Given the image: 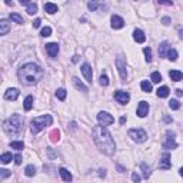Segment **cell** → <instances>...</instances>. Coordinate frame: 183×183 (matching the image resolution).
I'll return each mask as SVG.
<instances>
[{
	"mask_svg": "<svg viewBox=\"0 0 183 183\" xmlns=\"http://www.w3.org/2000/svg\"><path fill=\"white\" fill-rule=\"evenodd\" d=\"M92 135H93V140H95L96 146L99 147L100 152H103L105 155H109V156L115 153L116 143L113 140L110 132L105 126H95L93 130H92Z\"/></svg>",
	"mask_w": 183,
	"mask_h": 183,
	"instance_id": "1",
	"label": "cell"
},
{
	"mask_svg": "<svg viewBox=\"0 0 183 183\" xmlns=\"http://www.w3.org/2000/svg\"><path fill=\"white\" fill-rule=\"evenodd\" d=\"M17 75H19V80H20L23 85L33 86L42 80V77H43V70L40 69V66L34 65V63H26V65H23L19 69Z\"/></svg>",
	"mask_w": 183,
	"mask_h": 183,
	"instance_id": "2",
	"label": "cell"
},
{
	"mask_svg": "<svg viewBox=\"0 0 183 183\" xmlns=\"http://www.w3.org/2000/svg\"><path fill=\"white\" fill-rule=\"evenodd\" d=\"M3 130L7 135H19L23 130V117L20 115H12L3 122Z\"/></svg>",
	"mask_w": 183,
	"mask_h": 183,
	"instance_id": "3",
	"label": "cell"
},
{
	"mask_svg": "<svg viewBox=\"0 0 183 183\" xmlns=\"http://www.w3.org/2000/svg\"><path fill=\"white\" fill-rule=\"evenodd\" d=\"M53 123V119L50 115H44V116H39V117H34L30 122V130L32 133L37 135L40 130H43L44 127H47Z\"/></svg>",
	"mask_w": 183,
	"mask_h": 183,
	"instance_id": "4",
	"label": "cell"
},
{
	"mask_svg": "<svg viewBox=\"0 0 183 183\" xmlns=\"http://www.w3.org/2000/svg\"><path fill=\"white\" fill-rule=\"evenodd\" d=\"M127 135H129V137H132V140H135V142H137V143H143L147 139L146 132L142 129H130L129 132H127Z\"/></svg>",
	"mask_w": 183,
	"mask_h": 183,
	"instance_id": "5",
	"label": "cell"
},
{
	"mask_svg": "<svg viewBox=\"0 0 183 183\" xmlns=\"http://www.w3.org/2000/svg\"><path fill=\"white\" fill-rule=\"evenodd\" d=\"M116 67H117L119 75H120L122 80H126L127 72H126V62H125V59H123V56H119V57L116 59Z\"/></svg>",
	"mask_w": 183,
	"mask_h": 183,
	"instance_id": "6",
	"label": "cell"
},
{
	"mask_svg": "<svg viewBox=\"0 0 183 183\" xmlns=\"http://www.w3.org/2000/svg\"><path fill=\"white\" fill-rule=\"evenodd\" d=\"M97 120L99 123H100V126H109V125H112L113 122H115V117H113L112 115H109L107 112H100L97 115Z\"/></svg>",
	"mask_w": 183,
	"mask_h": 183,
	"instance_id": "7",
	"label": "cell"
},
{
	"mask_svg": "<svg viewBox=\"0 0 183 183\" xmlns=\"http://www.w3.org/2000/svg\"><path fill=\"white\" fill-rule=\"evenodd\" d=\"M175 132H170V130H167L166 132V140H165V143H163V147L165 149H176L177 145L176 142H175Z\"/></svg>",
	"mask_w": 183,
	"mask_h": 183,
	"instance_id": "8",
	"label": "cell"
},
{
	"mask_svg": "<svg viewBox=\"0 0 183 183\" xmlns=\"http://www.w3.org/2000/svg\"><path fill=\"white\" fill-rule=\"evenodd\" d=\"M113 96H115V99L120 103V105H126V103L130 100V95L127 92H123V90H116Z\"/></svg>",
	"mask_w": 183,
	"mask_h": 183,
	"instance_id": "9",
	"label": "cell"
},
{
	"mask_svg": "<svg viewBox=\"0 0 183 183\" xmlns=\"http://www.w3.org/2000/svg\"><path fill=\"white\" fill-rule=\"evenodd\" d=\"M170 167H172V163H170V155L169 153H165V155L162 156V159H160V162H159V169L169 170Z\"/></svg>",
	"mask_w": 183,
	"mask_h": 183,
	"instance_id": "10",
	"label": "cell"
},
{
	"mask_svg": "<svg viewBox=\"0 0 183 183\" xmlns=\"http://www.w3.org/2000/svg\"><path fill=\"white\" fill-rule=\"evenodd\" d=\"M82 73H83L85 79L89 82V83H92V82H93V73H92V67L87 65V63H83V65H82Z\"/></svg>",
	"mask_w": 183,
	"mask_h": 183,
	"instance_id": "11",
	"label": "cell"
},
{
	"mask_svg": "<svg viewBox=\"0 0 183 183\" xmlns=\"http://www.w3.org/2000/svg\"><path fill=\"white\" fill-rule=\"evenodd\" d=\"M147 113H149V103L142 100V102L139 103V106H137V116H139V117H145Z\"/></svg>",
	"mask_w": 183,
	"mask_h": 183,
	"instance_id": "12",
	"label": "cell"
},
{
	"mask_svg": "<svg viewBox=\"0 0 183 183\" xmlns=\"http://www.w3.org/2000/svg\"><path fill=\"white\" fill-rule=\"evenodd\" d=\"M46 52L50 57H56L59 53V44L57 43H49L46 44Z\"/></svg>",
	"mask_w": 183,
	"mask_h": 183,
	"instance_id": "13",
	"label": "cell"
},
{
	"mask_svg": "<svg viewBox=\"0 0 183 183\" xmlns=\"http://www.w3.org/2000/svg\"><path fill=\"white\" fill-rule=\"evenodd\" d=\"M17 97H19V90H17V89H9V90H6V93H4V99H6V100L14 102V100H17Z\"/></svg>",
	"mask_w": 183,
	"mask_h": 183,
	"instance_id": "14",
	"label": "cell"
},
{
	"mask_svg": "<svg viewBox=\"0 0 183 183\" xmlns=\"http://www.w3.org/2000/svg\"><path fill=\"white\" fill-rule=\"evenodd\" d=\"M123 26H125V20H123L122 17L117 16V14L112 16V27L113 29H122Z\"/></svg>",
	"mask_w": 183,
	"mask_h": 183,
	"instance_id": "15",
	"label": "cell"
},
{
	"mask_svg": "<svg viewBox=\"0 0 183 183\" xmlns=\"http://www.w3.org/2000/svg\"><path fill=\"white\" fill-rule=\"evenodd\" d=\"M133 39H135L137 43H145L146 36H145V33H143L140 29H136V30L133 32Z\"/></svg>",
	"mask_w": 183,
	"mask_h": 183,
	"instance_id": "16",
	"label": "cell"
},
{
	"mask_svg": "<svg viewBox=\"0 0 183 183\" xmlns=\"http://www.w3.org/2000/svg\"><path fill=\"white\" fill-rule=\"evenodd\" d=\"M59 173H60L62 179L65 180V182H72V179H73V176H72V173L69 172L67 169H65V167H60V170H59Z\"/></svg>",
	"mask_w": 183,
	"mask_h": 183,
	"instance_id": "17",
	"label": "cell"
},
{
	"mask_svg": "<svg viewBox=\"0 0 183 183\" xmlns=\"http://www.w3.org/2000/svg\"><path fill=\"white\" fill-rule=\"evenodd\" d=\"M166 52H169V43H167V42H163L159 46V56L160 57H166L167 56Z\"/></svg>",
	"mask_w": 183,
	"mask_h": 183,
	"instance_id": "18",
	"label": "cell"
},
{
	"mask_svg": "<svg viewBox=\"0 0 183 183\" xmlns=\"http://www.w3.org/2000/svg\"><path fill=\"white\" fill-rule=\"evenodd\" d=\"M169 76H170V79H172L173 82H179V80H182L183 73L180 70H170L169 72Z\"/></svg>",
	"mask_w": 183,
	"mask_h": 183,
	"instance_id": "19",
	"label": "cell"
},
{
	"mask_svg": "<svg viewBox=\"0 0 183 183\" xmlns=\"http://www.w3.org/2000/svg\"><path fill=\"white\" fill-rule=\"evenodd\" d=\"M73 85H75V87L77 89V90H82V92H85V93H87V92H89V89L86 87V86L83 85V83H82L77 77H73Z\"/></svg>",
	"mask_w": 183,
	"mask_h": 183,
	"instance_id": "20",
	"label": "cell"
},
{
	"mask_svg": "<svg viewBox=\"0 0 183 183\" xmlns=\"http://www.w3.org/2000/svg\"><path fill=\"white\" fill-rule=\"evenodd\" d=\"M44 10L47 12L49 14H54L56 12L59 10V7L56 6V4H53V3H44Z\"/></svg>",
	"mask_w": 183,
	"mask_h": 183,
	"instance_id": "21",
	"label": "cell"
},
{
	"mask_svg": "<svg viewBox=\"0 0 183 183\" xmlns=\"http://www.w3.org/2000/svg\"><path fill=\"white\" fill-rule=\"evenodd\" d=\"M9 30H10V26H9V23H7L6 20H2V22H0V34H2V36H4V34L9 33Z\"/></svg>",
	"mask_w": 183,
	"mask_h": 183,
	"instance_id": "22",
	"label": "cell"
},
{
	"mask_svg": "<svg viewBox=\"0 0 183 183\" xmlns=\"http://www.w3.org/2000/svg\"><path fill=\"white\" fill-rule=\"evenodd\" d=\"M157 96L162 97V99L167 97V96H169V87H167V86H162V87H159L157 89Z\"/></svg>",
	"mask_w": 183,
	"mask_h": 183,
	"instance_id": "23",
	"label": "cell"
},
{
	"mask_svg": "<svg viewBox=\"0 0 183 183\" xmlns=\"http://www.w3.org/2000/svg\"><path fill=\"white\" fill-rule=\"evenodd\" d=\"M140 87H142L143 92H146V93H150V92H152V83H149L147 80H142V83H140Z\"/></svg>",
	"mask_w": 183,
	"mask_h": 183,
	"instance_id": "24",
	"label": "cell"
},
{
	"mask_svg": "<svg viewBox=\"0 0 183 183\" xmlns=\"http://www.w3.org/2000/svg\"><path fill=\"white\" fill-rule=\"evenodd\" d=\"M24 173H26V176H29V177L34 176V175H36V167H34L33 165H27L26 169H24Z\"/></svg>",
	"mask_w": 183,
	"mask_h": 183,
	"instance_id": "25",
	"label": "cell"
},
{
	"mask_svg": "<svg viewBox=\"0 0 183 183\" xmlns=\"http://www.w3.org/2000/svg\"><path fill=\"white\" fill-rule=\"evenodd\" d=\"M140 167H142V170H143V177H145V179H149L150 173H152L150 167H147V165H146V163H142V165H140Z\"/></svg>",
	"mask_w": 183,
	"mask_h": 183,
	"instance_id": "26",
	"label": "cell"
},
{
	"mask_svg": "<svg viewBox=\"0 0 183 183\" xmlns=\"http://www.w3.org/2000/svg\"><path fill=\"white\" fill-rule=\"evenodd\" d=\"M10 19L13 22H16V23H19V24H23L24 23V19L20 16V14H17V13H12L10 14Z\"/></svg>",
	"mask_w": 183,
	"mask_h": 183,
	"instance_id": "27",
	"label": "cell"
},
{
	"mask_svg": "<svg viewBox=\"0 0 183 183\" xmlns=\"http://www.w3.org/2000/svg\"><path fill=\"white\" fill-rule=\"evenodd\" d=\"M32 107H33V96H27L26 100H24V109L30 110Z\"/></svg>",
	"mask_w": 183,
	"mask_h": 183,
	"instance_id": "28",
	"label": "cell"
},
{
	"mask_svg": "<svg viewBox=\"0 0 183 183\" xmlns=\"http://www.w3.org/2000/svg\"><path fill=\"white\" fill-rule=\"evenodd\" d=\"M12 159H13L12 153H3V155H2V157H0V160H2V163H3V165L12 162Z\"/></svg>",
	"mask_w": 183,
	"mask_h": 183,
	"instance_id": "29",
	"label": "cell"
},
{
	"mask_svg": "<svg viewBox=\"0 0 183 183\" xmlns=\"http://www.w3.org/2000/svg\"><path fill=\"white\" fill-rule=\"evenodd\" d=\"M26 12L29 14H34L36 12H37V4H36V3H29V4H27V10Z\"/></svg>",
	"mask_w": 183,
	"mask_h": 183,
	"instance_id": "30",
	"label": "cell"
},
{
	"mask_svg": "<svg viewBox=\"0 0 183 183\" xmlns=\"http://www.w3.org/2000/svg\"><path fill=\"white\" fill-rule=\"evenodd\" d=\"M150 79H152L153 83H159L162 80V75H160L159 72H153L152 75H150Z\"/></svg>",
	"mask_w": 183,
	"mask_h": 183,
	"instance_id": "31",
	"label": "cell"
},
{
	"mask_svg": "<svg viewBox=\"0 0 183 183\" xmlns=\"http://www.w3.org/2000/svg\"><path fill=\"white\" fill-rule=\"evenodd\" d=\"M167 59L172 62H175L177 59V52L175 50V49H169V52H167Z\"/></svg>",
	"mask_w": 183,
	"mask_h": 183,
	"instance_id": "32",
	"label": "cell"
},
{
	"mask_svg": "<svg viewBox=\"0 0 183 183\" xmlns=\"http://www.w3.org/2000/svg\"><path fill=\"white\" fill-rule=\"evenodd\" d=\"M59 136H60V132H59L57 129H54V130H52V133H50V140L53 143H56L59 140Z\"/></svg>",
	"mask_w": 183,
	"mask_h": 183,
	"instance_id": "33",
	"label": "cell"
},
{
	"mask_svg": "<svg viewBox=\"0 0 183 183\" xmlns=\"http://www.w3.org/2000/svg\"><path fill=\"white\" fill-rule=\"evenodd\" d=\"M56 97H57L59 100H65L66 99V90L65 89H57V90H56Z\"/></svg>",
	"mask_w": 183,
	"mask_h": 183,
	"instance_id": "34",
	"label": "cell"
},
{
	"mask_svg": "<svg viewBox=\"0 0 183 183\" xmlns=\"http://www.w3.org/2000/svg\"><path fill=\"white\" fill-rule=\"evenodd\" d=\"M10 146L13 147V149H17V150L24 149V143H23V142H12Z\"/></svg>",
	"mask_w": 183,
	"mask_h": 183,
	"instance_id": "35",
	"label": "cell"
},
{
	"mask_svg": "<svg viewBox=\"0 0 183 183\" xmlns=\"http://www.w3.org/2000/svg\"><path fill=\"white\" fill-rule=\"evenodd\" d=\"M40 34L43 36V37H49V36L52 34V29H50L49 26L43 27V29H42V32H40Z\"/></svg>",
	"mask_w": 183,
	"mask_h": 183,
	"instance_id": "36",
	"label": "cell"
},
{
	"mask_svg": "<svg viewBox=\"0 0 183 183\" xmlns=\"http://www.w3.org/2000/svg\"><path fill=\"white\" fill-rule=\"evenodd\" d=\"M143 53L146 56V62H152V50L149 47H145L143 49Z\"/></svg>",
	"mask_w": 183,
	"mask_h": 183,
	"instance_id": "37",
	"label": "cell"
},
{
	"mask_svg": "<svg viewBox=\"0 0 183 183\" xmlns=\"http://www.w3.org/2000/svg\"><path fill=\"white\" fill-rule=\"evenodd\" d=\"M169 107H170V109H173V110H177V109L180 107V105H179V102H177V100L172 99V100L169 102Z\"/></svg>",
	"mask_w": 183,
	"mask_h": 183,
	"instance_id": "38",
	"label": "cell"
},
{
	"mask_svg": "<svg viewBox=\"0 0 183 183\" xmlns=\"http://www.w3.org/2000/svg\"><path fill=\"white\" fill-rule=\"evenodd\" d=\"M100 85H102V86H107L109 85V79H107V76H106V75L100 76Z\"/></svg>",
	"mask_w": 183,
	"mask_h": 183,
	"instance_id": "39",
	"label": "cell"
},
{
	"mask_svg": "<svg viewBox=\"0 0 183 183\" xmlns=\"http://www.w3.org/2000/svg\"><path fill=\"white\" fill-rule=\"evenodd\" d=\"M132 180H133L135 183H139V182H140V176H139V175H137L136 172H133V173H132Z\"/></svg>",
	"mask_w": 183,
	"mask_h": 183,
	"instance_id": "40",
	"label": "cell"
},
{
	"mask_svg": "<svg viewBox=\"0 0 183 183\" xmlns=\"http://www.w3.org/2000/svg\"><path fill=\"white\" fill-rule=\"evenodd\" d=\"M0 173H2V179H6L7 176H10V172H9V170H6V169H2V170H0Z\"/></svg>",
	"mask_w": 183,
	"mask_h": 183,
	"instance_id": "41",
	"label": "cell"
},
{
	"mask_svg": "<svg viewBox=\"0 0 183 183\" xmlns=\"http://www.w3.org/2000/svg\"><path fill=\"white\" fill-rule=\"evenodd\" d=\"M87 6H89V9H90L92 12H95L96 9H97V3H95V2H90V3H89Z\"/></svg>",
	"mask_w": 183,
	"mask_h": 183,
	"instance_id": "42",
	"label": "cell"
},
{
	"mask_svg": "<svg viewBox=\"0 0 183 183\" xmlns=\"http://www.w3.org/2000/svg\"><path fill=\"white\" fill-rule=\"evenodd\" d=\"M14 163H16V165H20L22 163V155H16V156H14Z\"/></svg>",
	"mask_w": 183,
	"mask_h": 183,
	"instance_id": "43",
	"label": "cell"
},
{
	"mask_svg": "<svg viewBox=\"0 0 183 183\" xmlns=\"http://www.w3.org/2000/svg\"><path fill=\"white\" fill-rule=\"evenodd\" d=\"M40 23H42V20H40V19H36V20L33 22V27H34V29H37V27L40 26Z\"/></svg>",
	"mask_w": 183,
	"mask_h": 183,
	"instance_id": "44",
	"label": "cell"
},
{
	"mask_svg": "<svg viewBox=\"0 0 183 183\" xmlns=\"http://www.w3.org/2000/svg\"><path fill=\"white\" fill-rule=\"evenodd\" d=\"M162 22H163V24H169L170 23V19H169V17H163Z\"/></svg>",
	"mask_w": 183,
	"mask_h": 183,
	"instance_id": "45",
	"label": "cell"
},
{
	"mask_svg": "<svg viewBox=\"0 0 183 183\" xmlns=\"http://www.w3.org/2000/svg\"><path fill=\"white\" fill-rule=\"evenodd\" d=\"M99 172H100V173H99V176H100V177H105L106 176V170L105 169H100Z\"/></svg>",
	"mask_w": 183,
	"mask_h": 183,
	"instance_id": "46",
	"label": "cell"
},
{
	"mask_svg": "<svg viewBox=\"0 0 183 183\" xmlns=\"http://www.w3.org/2000/svg\"><path fill=\"white\" fill-rule=\"evenodd\" d=\"M159 3L160 4H165V6H172V4H173L172 2H159Z\"/></svg>",
	"mask_w": 183,
	"mask_h": 183,
	"instance_id": "47",
	"label": "cell"
},
{
	"mask_svg": "<svg viewBox=\"0 0 183 183\" xmlns=\"http://www.w3.org/2000/svg\"><path fill=\"white\" fill-rule=\"evenodd\" d=\"M119 122H120V125H125V123H126V117H125V116H122V117H120V120H119Z\"/></svg>",
	"mask_w": 183,
	"mask_h": 183,
	"instance_id": "48",
	"label": "cell"
},
{
	"mask_svg": "<svg viewBox=\"0 0 183 183\" xmlns=\"http://www.w3.org/2000/svg\"><path fill=\"white\" fill-rule=\"evenodd\" d=\"M176 95L177 96H183V90H182V89H177V90H176Z\"/></svg>",
	"mask_w": 183,
	"mask_h": 183,
	"instance_id": "49",
	"label": "cell"
},
{
	"mask_svg": "<svg viewBox=\"0 0 183 183\" xmlns=\"http://www.w3.org/2000/svg\"><path fill=\"white\" fill-rule=\"evenodd\" d=\"M179 172H180V175L183 176V167H180V170H179Z\"/></svg>",
	"mask_w": 183,
	"mask_h": 183,
	"instance_id": "50",
	"label": "cell"
},
{
	"mask_svg": "<svg viewBox=\"0 0 183 183\" xmlns=\"http://www.w3.org/2000/svg\"><path fill=\"white\" fill-rule=\"evenodd\" d=\"M180 39H183V32H180Z\"/></svg>",
	"mask_w": 183,
	"mask_h": 183,
	"instance_id": "51",
	"label": "cell"
}]
</instances>
